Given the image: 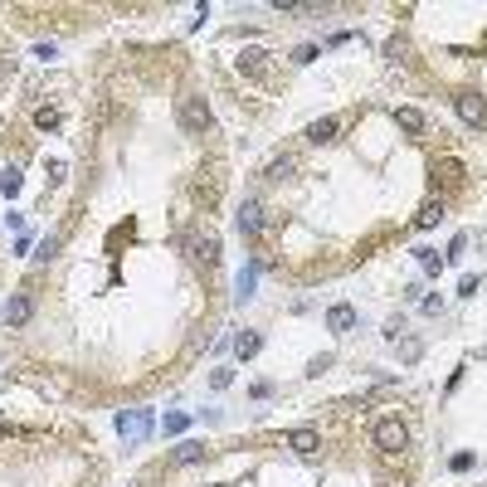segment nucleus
<instances>
[{
    "instance_id": "nucleus-26",
    "label": "nucleus",
    "mask_w": 487,
    "mask_h": 487,
    "mask_svg": "<svg viewBox=\"0 0 487 487\" xmlns=\"http://www.w3.org/2000/svg\"><path fill=\"white\" fill-rule=\"evenodd\" d=\"M448 468H453V473H468V468H473V453H453V463H448Z\"/></svg>"
},
{
    "instance_id": "nucleus-8",
    "label": "nucleus",
    "mask_w": 487,
    "mask_h": 487,
    "mask_svg": "<svg viewBox=\"0 0 487 487\" xmlns=\"http://www.w3.org/2000/svg\"><path fill=\"white\" fill-rule=\"evenodd\" d=\"M326 326H331L336 336H346V331L356 326V307H351V302H336V307L326 312Z\"/></svg>"
},
{
    "instance_id": "nucleus-7",
    "label": "nucleus",
    "mask_w": 487,
    "mask_h": 487,
    "mask_svg": "<svg viewBox=\"0 0 487 487\" xmlns=\"http://www.w3.org/2000/svg\"><path fill=\"white\" fill-rule=\"evenodd\" d=\"M288 448H293V453H302V458H312V453L322 448V438H317V429H307V424H302V429L288 433Z\"/></svg>"
},
{
    "instance_id": "nucleus-17",
    "label": "nucleus",
    "mask_w": 487,
    "mask_h": 487,
    "mask_svg": "<svg viewBox=\"0 0 487 487\" xmlns=\"http://www.w3.org/2000/svg\"><path fill=\"white\" fill-rule=\"evenodd\" d=\"M253 283H258V263H248V268L239 273V293H234V298L248 302V298H253Z\"/></svg>"
},
{
    "instance_id": "nucleus-1",
    "label": "nucleus",
    "mask_w": 487,
    "mask_h": 487,
    "mask_svg": "<svg viewBox=\"0 0 487 487\" xmlns=\"http://www.w3.org/2000/svg\"><path fill=\"white\" fill-rule=\"evenodd\" d=\"M176 122H181V132H190V136L215 132V112H210V103H205L200 93H181V98H176Z\"/></svg>"
},
{
    "instance_id": "nucleus-12",
    "label": "nucleus",
    "mask_w": 487,
    "mask_h": 487,
    "mask_svg": "<svg viewBox=\"0 0 487 487\" xmlns=\"http://www.w3.org/2000/svg\"><path fill=\"white\" fill-rule=\"evenodd\" d=\"M258 351H263V336H258V331H239V336H234V356H239V361H253Z\"/></svg>"
},
{
    "instance_id": "nucleus-4",
    "label": "nucleus",
    "mask_w": 487,
    "mask_h": 487,
    "mask_svg": "<svg viewBox=\"0 0 487 487\" xmlns=\"http://www.w3.org/2000/svg\"><path fill=\"white\" fill-rule=\"evenodd\" d=\"M186 248H190V258H195V263H205V268H215V263H219V239H215V234L186 239Z\"/></svg>"
},
{
    "instance_id": "nucleus-20",
    "label": "nucleus",
    "mask_w": 487,
    "mask_h": 487,
    "mask_svg": "<svg viewBox=\"0 0 487 487\" xmlns=\"http://www.w3.org/2000/svg\"><path fill=\"white\" fill-rule=\"evenodd\" d=\"M0 190H5V195H20V171H15V166L0 171Z\"/></svg>"
},
{
    "instance_id": "nucleus-3",
    "label": "nucleus",
    "mask_w": 487,
    "mask_h": 487,
    "mask_svg": "<svg viewBox=\"0 0 487 487\" xmlns=\"http://www.w3.org/2000/svg\"><path fill=\"white\" fill-rule=\"evenodd\" d=\"M453 108H458V117L468 122V127H487V98H478V93H458Z\"/></svg>"
},
{
    "instance_id": "nucleus-24",
    "label": "nucleus",
    "mask_w": 487,
    "mask_h": 487,
    "mask_svg": "<svg viewBox=\"0 0 487 487\" xmlns=\"http://www.w3.org/2000/svg\"><path fill=\"white\" fill-rule=\"evenodd\" d=\"M419 263H424V268H429V273H438V268H443V258H438L433 248H419Z\"/></svg>"
},
{
    "instance_id": "nucleus-13",
    "label": "nucleus",
    "mask_w": 487,
    "mask_h": 487,
    "mask_svg": "<svg viewBox=\"0 0 487 487\" xmlns=\"http://www.w3.org/2000/svg\"><path fill=\"white\" fill-rule=\"evenodd\" d=\"M205 453H210V448H205L200 438H186V443H181V448L171 453V463H181V468H190V463H200Z\"/></svg>"
},
{
    "instance_id": "nucleus-10",
    "label": "nucleus",
    "mask_w": 487,
    "mask_h": 487,
    "mask_svg": "<svg viewBox=\"0 0 487 487\" xmlns=\"http://www.w3.org/2000/svg\"><path fill=\"white\" fill-rule=\"evenodd\" d=\"M395 127H400V132H424V127H429V117H424V112L419 108H395Z\"/></svg>"
},
{
    "instance_id": "nucleus-11",
    "label": "nucleus",
    "mask_w": 487,
    "mask_h": 487,
    "mask_svg": "<svg viewBox=\"0 0 487 487\" xmlns=\"http://www.w3.org/2000/svg\"><path fill=\"white\" fill-rule=\"evenodd\" d=\"M234 64H239V74H253V79H258V74L268 69V49H244Z\"/></svg>"
},
{
    "instance_id": "nucleus-28",
    "label": "nucleus",
    "mask_w": 487,
    "mask_h": 487,
    "mask_svg": "<svg viewBox=\"0 0 487 487\" xmlns=\"http://www.w3.org/2000/svg\"><path fill=\"white\" fill-rule=\"evenodd\" d=\"M229 380H234V371H215V376H210V385H215V390H224Z\"/></svg>"
},
{
    "instance_id": "nucleus-27",
    "label": "nucleus",
    "mask_w": 487,
    "mask_h": 487,
    "mask_svg": "<svg viewBox=\"0 0 487 487\" xmlns=\"http://www.w3.org/2000/svg\"><path fill=\"white\" fill-rule=\"evenodd\" d=\"M463 248H468V234H458V239L448 244V258H463Z\"/></svg>"
},
{
    "instance_id": "nucleus-19",
    "label": "nucleus",
    "mask_w": 487,
    "mask_h": 487,
    "mask_svg": "<svg viewBox=\"0 0 487 487\" xmlns=\"http://www.w3.org/2000/svg\"><path fill=\"white\" fill-rule=\"evenodd\" d=\"M34 127H39V132H54L59 127V108H39L34 112Z\"/></svg>"
},
{
    "instance_id": "nucleus-14",
    "label": "nucleus",
    "mask_w": 487,
    "mask_h": 487,
    "mask_svg": "<svg viewBox=\"0 0 487 487\" xmlns=\"http://www.w3.org/2000/svg\"><path fill=\"white\" fill-rule=\"evenodd\" d=\"M336 132H341V117H317V122L307 127V136H312L317 146H322V141H331Z\"/></svg>"
},
{
    "instance_id": "nucleus-16",
    "label": "nucleus",
    "mask_w": 487,
    "mask_h": 487,
    "mask_svg": "<svg viewBox=\"0 0 487 487\" xmlns=\"http://www.w3.org/2000/svg\"><path fill=\"white\" fill-rule=\"evenodd\" d=\"M438 219H443V205H438V200H429V205H424V210L414 215V229H433Z\"/></svg>"
},
{
    "instance_id": "nucleus-2",
    "label": "nucleus",
    "mask_w": 487,
    "mask_h": 487,
    "mask_svg": "<svg viewBox=\"0 0 487 487\" xmlns=\"http://www.w3.org/2000/svg\"><path fill=\"white\" fill-rule=\"evenodd\" d=\"M376 448L380 453H405L409 448V424L405 419H380L376 424Z\"/></svg>"
},
{
    "instance_id": "nucleus-22",
    "label": "nucleus",
    "mask_w": 487,
    "mask_h": 487,
    "mask_svg": "<svg viewBox=\"0 0 487 487\" xmlns=\"http://www.w3.org/2000/svg\"><path fill=\"white\" fill-rule=\"evenodd\" d=\"M409 54V44H405V34H395L390 44H385V59H405Z\"/></svg>"
},
{
    "instance_id": "nucleus-25",
    "label": "nucleus",
    "mask_w": 487,
    "mask_h": 487,
    "mask_svg": "<svg viewBox=\"0 0 487 487\" xmlns=\"http://www.w3.org/2000/svg\"><path fill=\"white\" fill-rule=\"evenodd\" d=\"M312 59H317V44H298L293 49V64H312Z\"/></svg>"
},
{
    "instance_id": "nucleus-9",
    "label": "nucleus",
    "mask_w": 487,
    "mask_h": 487,
    "mask_svg": "<svg viewBox=\"0 0 487 487\" xmlns=\"http://www.w3.org/2000/svg\"><path fill=\"white\" fill-rule=\"evenodd\" d=\"M29 312H34V302H29L25 293H10V302H5V322H10V326H25Z\"/></svg>"
},
{
    "instance_id": "nucleus-5",
    "label": "nucleus",
    "mask_w": 487,
    "mask_h": 487,
    "mask_svg": "<svg viewBox=\"0 0 487 487\" xmlns=\"http://www.w3.org/2000/svg\"><path fill=\"white\" fill-rule=\"evenodd\" d=\"M234 219H239V234H248V239L263 234V205H258V200H244Z\"/></svg>"
},
{
    "instance_id": "nucleus-23",
    "label": "nucleus",
    "mask_w": 487,
    "mask_h": 487,
    "mask_svg": "<svg viewBox=\"0 0 487 487\" xmlns=\"http://www.w3.org/2000/svg\"><path fill=\"white\" fill-rule=\"evenodd\" d=\"M186 424H190L186 414H166V419H161V429H166V433H186Z\"/></svg>"
},
{
    "instance_id": "nucleus-18",
    "label": "nucleus",
    "mask_w": 487,
    "mask_h": 487,
    "mask_svg": "<svg viewBox=\"0 0 487 487\" xmlns=\"http://www.w3.org/2000/svg\"><path fill=\"white\" fill-rule=\"evenodd\" d=\"M419 356H424V341H419V336H400V361H405V366H414Z\"/></svg>"
},
{
    "instance_id": "nucleus-15",
    "label": "nucleus",
    "mask_w": 487,
    "mask_h": 487,
    "mask_svg": "<svg viewBox=\"0 0 487 487\" xmlns=\"http://www.w3.org/2000/svg\"><path fill=\"white\" fill-rule=\"evenodd\" d=\"M293 171H298V161L283 151V156H273V161H268V171H263V176H268V181H293Z\"/></svg>"
},
{
    "instance_id": "nucleus-6",
    "label": "nucleus",
    "mask_w": 487,
    "mask_h": 487,
    "mask_svg": "<svg viewBox=\"0 0 487 487\" xmlns=\"http://www.w3.org/2000/svg\"><path fill=\"white\" fill-rule=\"evenodd\" d=\"M117 429L127 433V438H141V433H151V414L146 409H122L117 414Z\"/></svg>"
},
{
    "instance_id": "nucleus-21",
    "label": "nucleus",
    "mask_w": 487,
    "mask_h": 487,
    "mask_svg": "<svg viewBox=\"0 0 487 487\" xmlns=\"http://www.w3.org/2000/svg\"><path fill=\"white\" fill-rule=\"evenodd\" d=\"M59 244H64V239H59V234H49V239L39 244V253H34V258H39V263H49V258L59 253Z\"/></svg>"
}]
</instances>
